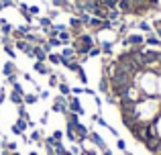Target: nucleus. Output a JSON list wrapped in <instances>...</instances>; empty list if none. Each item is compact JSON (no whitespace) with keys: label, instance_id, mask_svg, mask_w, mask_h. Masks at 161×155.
I'll return each instance as SVG.
<instances>
[{"label":"nucleus","instance_id":"1","mask_svg":"<svg viewBox=\"0 0 161 155\" xmlns=\"http://www.w3.org/2000/svg\"><path fill=\"white\" fill-rule=\"evenodd\" d=\"M157 80H159V74L153 72V69H143L141 74L135 76V86L141 90V94L145 98H153L157 96Z\"/></svg>","mask_w":161,"mask_h":155},{"label":"nucleus","instance_id":"2","mask_svg":"<svg viewBox=\"0 0 161 155\" xmlns=\"http://www.w3.org/2000/svg\"><path fill=\"white\" fill-rule=\"evenodd\" d=\"M94 45H96V39H94L92 33H82V35H78V37L71 39V47H74V51H75V55H78V57L88 55L90 49L94 47Z\"/></svg>","mask_w":161,"mask_h":155},{"label":"nucleus","instance_id":"3","mask_svg":"<svg viewBox=\"0 0 161 155\" xmlns=\"http://www.w3.org/2000/svg\"><path fill=\"white\" fill-rule=\"evenodd\" d=\"M122 47L129 49V47H145V35L143 33H129L120 39Z\"/></svg>","mask_w":161,"mask_h":155},{"label":"nucleus","instance_id":"4","mask_svg":"<svg viewBox=\"0 0 161 155\" xmlns=\"http://www.w3.org/2000/svg\"><path fill=\"white\" fill-rule=\"evenodd\" d=\"M67 110L69 112H75V114H86V110H84V106H82V102H80V98L78 96H67Z\"/></svg>","mask_w":161,"mask_h":155},{"label":"nucleus","instance_id":"5","mask_svg":"<svg viewBox=\"0 0 161 155\" xmlns=\"http://www.w3.org/2000/svg\"><path fill=\"white\" fill-rule=\"evenodd\" d=\"M59 57H61V65H63V68H65L69 61L78 59V55H75V51H74V47H71V45H65V47L59 51Z\"/></svg>","mask_w":161,"mask_h":155},{"label":"nucleus","instance_id":"6","mask_svg":"<svg viewBox=\"0 0 161 155\" xmlns=\"http://www.w3.org/2000/svg\"><path fill=\"white\" fill-rule=\"evenodd\" d=\"M51 110L53 112H59V114H65L67 112V96H55L53 104H51Z\"/></svg>","mask_w":161,"mask_h":155},{"label":"nucleus","instance_id":"7","mask_svg":"<svg viewBox=\"0 0 161 155\" xmlns=\"http://www.w3.org/2000/svg\"><path fill=\"white\" fill-rule=\"evenodd\" d=\"M14 49H16V51H23L27 57H31V59H33V45L29 43V41L16 39V41H14Z\"/></svg>","mask_w":161,"mask_h":155},{"label":"nucleus","instance_id":"8","mask_svg":"<svg viewBox=\"0 0 161 155\" xmlns=\"http://www.w3.org/2000/svg\"><path fill=\"white\" fill-rule=\"evenodd\" d=\"M88 141H90L94 147H98L100 151H104V149H108L106 147V141L100 137V133H96V131H90V135H88Z\"/></svg>","mask_w":161,"mask_h":155},{"label":"nucleus","instance_id":"9","mask_svg":"<svg viewBox=\"0 0 161 155\" xmlns=\"http://www.w3.org/2000/svg\"><path fill=\"white\" fill-rule=\"evenodd\" d=\"M27 129H29L27 120L19 119V120H16V123H14V125H12V127H10V133H12V135H14V137H20V135H25V131H27Z\"/></svg>","mask_w":161,"mask_h":155},{"label":"nucleus","instance_id":"10","mask_svg":"<svg viewBox=\"0 0 161 155\" xmlns=\"http://www.w3.org/2000/svg\"><path fill=\"white\" fill-rule=\"evenodd\" d=\"M33 69H35L37 74H41V76H49V74H53V69L47 65V61H35Z\"/></svg>","mask_w":161,"mask_h":155},{"label":"nucleus","instance_id":"11","mask_svg":"<svg viewBox=\"0 0 161 155\" xmlns=\"http://www.w3.org/2000/svg\"><path fill=\"white\" fill-rule=\"evenodd\" d=\"M12 74H19V68H16V64L10 59V61H6V64H2V76L8 78V76H12Z\"/></svg>","mask_w":161,"mask_h":155},{"label":"nucleus","instance_id":"12","mask_svg":"<svg viewBox=\"0 0 161 155\" xmlns=\"http://www.w3.org/2000/svg\"><path fill=\"white\" fill-rule=\"evenodd\" d=\"M145 47H157L161 49V39L155 33H149V35H145Z\"/></svg>","mask_w":161,"mask_h":155},{"label":"nucleus","instance_id":"13","mask_svg":"<svg viewBox=\"0 0 161 155\" xmlns=\"http://www.w3.org/2000/svg\"><path fill=\"white\" fill-rule=\"evenodd\" d=\"M98 90L102 92V94H108L110 92V80H108V76H100V82H98Z\"/></svg>","mask_w":161,"mask_h":155},{"label":"nucleus","instance_id":"14","mask_svg":"<svg viewBox=\"0 0 161 155\" xmlns=\"http://www.w3.org/2000/svg\"><path fill=\"white\" fill-rule=\"evenodd\" d=\"M23 96H25V92L12 90V92H10V96H8V100H10L12 104H16V106H19V104H25V102H23Z\"/></svg>","mask_w":161,"mask_h":155},{"label":"nucleus","instance_id":"15","mask_svg":"<svg viewBox=\"0 0 161 155\" xmlns=\"http://www.w3.org/2000/svg\"><path fill=\"white\" fill-rule=\"evenodd\" d=\"M57 39L61 41V45L65 47V45H71V39H74V37H71L69 29H67V31H61V33H59V35H57Z\"/></svg>","mask_w":161,"mask_h":155},{"label":"nucleus","instance_id":"16","mask_svg":"<svg viewBox=\"0 0 161 155\" xmlns=\"http://www.w3.org/2000/svg\"><path fill=\"white\" fill-rule=\"evenodd\" d=\"M23 102L27 104V106H31V104H37V102H39V94H37V92L25 94V96H23Z\"/></svg>","mask_w":161,"mask_h":155},{"label":"nucleus","instance_id":"17","mask_svg":"<svg viewBox=\"0 0 161 155\" xmlns=\"http://www.w3.org/2000/svg\"><path fill=\"white\" fill-rule=\"evenodd\" d=\"M57 90H59V94H61V96H71V86L67 82H59L57 84Z\"/></svg>","mask_w":161,"mask_h":155},{"label":"nucleus","instance_id":"18","mask_svg":"<svg viewBox=\"0 0 161 155\" xmlns=\"http://www.w3.org/2000/svg\"><path fill=\"white\" fill-rule=\"evenodd\" d=\"M29 143H43V133L41 131H31V135H29Z\"/></svg>","mask_w":161,"mask_h":155},{"label":"nucleus","instance_id":"19","mask_svg":"<svg viewBox=\"0 0 161 155\" xmlns=\"http://www.w3.org/2000/svg\"><path fill=\"white\" fill-rule=\"evenodd\" d=\"M2 49H4V53H6V55L10 57L12 61H14V57H16V49H14V43H6V45H2Z\"/></svg>","mask_w":161,"mask_h":155},{"label":"nucleus","instance_id":"20","mask_svg":"<svg viewBox=\"0 0 161 155\" xmlns=\"http://www.w3.org/2000/svg\"><path fill=\"white\" fill-rule=\"evenodd\" d=\"M137 27H139V31H143V33H153V27H151V23H147V20H139L137 23Z\"/></svg>","mask_w":161,"mask_h":155},{"label":"nucleus","instance_id":"21","mask_svg":"<svg viewBox=\"0 0 161 155\" xmlns=\"http://www.w3.org/2000/svg\"><path fill=\"white\" fill-rule=\"evenodd\" d=\"M47 64L61 65V57H59V53H47Z\"/></svg>","mask_w":161,"mask_h":155},{"label":"nucleus","instance_id":"22","mask_svg":"<svg viewBox=\"0 0 161 155\" xmlns=\"http://www.w3.org/2000/svg\"><path fill=\"white\" fill-rule=\"evenodd\" d=\"M19 119H23V120H31V116H29V112H27V104H19Z\"/></svg>","mask_w":161,"mask_h":155},{"label":"nucleus","instance_id":"23","mask_svg":"<svg viewBox=\"0 0 161 155\" xmlns=\"http://www.w3.org/2000/svg\"><path fill=\"white\" fill-rule=\"evenodd\" d=\"M151 127H153V131H155V135H157V137H159V139H161V112H159V116H157V119H155V120H153V123H151Z\"/></svg>","mask_w":161,"mask_h":155},{"label":"nucleus","instance_id":"24","mask_svg":"<svg viewBox=\"0 0 161 155\" xmlns=\"http://www.w3.org/2000/svg\"><path fill=\"white\" fill-rule=\"evenodd\" d=\"M47 84H49V88H57V84H59V76H57V74H49V76H47Z\"/></svg>","mask_w":161,"mask_h":155},{"label":"nucleus","instance_id":"25","mask_svg":"<svg viewBox=\"0 0 161 155\" xmlns=\"http://www.w3.org/2000/svg\"><path fill=\"white\" fill-rule=\"evenodd\" d=\"M39 27L41 29H49V27H53V20L49 19V16H41L39 19Z\"/></svg>","mask_w":161,"mask_h":155},{"label":"nucleus","instance_id":"26","mask_svg":"<svg viewBox=\"0 0 161 155\" xmlns=\"http://www.w3.org/2000/svg\"><path fill=\"white\" fill-rule=\"evenodd\" d=\"M80 68H82V64H80V61L78 59H74V61H69V64H67L65 65V69H67V72H78V69Z\"/></svg>","mask_w":161,"mask_h":155},{"label":"nucleus","instance_id":"27","mask_svg":"<svg viewBox=\"0 0 161 155\" xmlns=\"http://www.w3.org/2000/svg\"><path fill=\"white\" fill-rule=\"evenodd\" d=\"M92 120H94L96 125H100V127H104V129H108V127H110V125H108V123H106V120H104L100 114H92Z\"/></svg>","mask_w":161,"mask_h":155},{"label":"nucleus","instance_id":"28","mask_svg":"<svg viewBox=\"0 0 161 155\" xmlns=\"http://www.w3.org/2000/svg\"><path fill=\"white\" fill-rule=\"evenodd\" d=\"M102 55V49H100V45H94V47L90 49V53H88V57H100Z\"/></svg>","mask_w":161,"mask_h":155},{"label":"nucleus","instance_id":"29","mask_svg":"<svg viewBox=\"0 0 161 155\" xmlns=\"http://www.w3.org/2000/svg\"><path fill=\"white\" fill-rule=\"evenodd\" d=\"M75 74H78V80L84 84V86H86V84H88V76H86V72H84V68H80Z\"/></svg>","mask_w":161,"mask_h":155},{"label":"nucleus","instance_id":"30","mask_svg":"<svg viewBox=\"0 0 161 155\" xmlns=\"http://www.w3.org/2000/svg\"><path fill=\"white\" fill-rule=\"evenodd\" d=\"M47 43H49V47H61V41L57 39V37H51V39H47Z\"/></svg>","mask_w":161,"mask_h":155},{"label":"nucleus","instance_id":"31","mask_svg":"<svg viewBox=\"0 0 161 155\" xmlns=\"http://www.w3.org/2000/svg\"><path fill=\"white\" fill-rule=\"evenodd\" d=\"M51 137H53L55 141H63V137H65V133H63V131H53V133H51Z\"/></svg>","mask_w":161,"mask_h":155},{"label":"nucleus","instance_id":"32","mask_svg":"<svg viewBox=\"0 0 161 155\" xmlns=\"http://www.w3.org/2000/svg\"><path fill=\"white\" fill-rule=\"evenodd\" d=\"M69 151L74 153V155H80V153H82V145H80V143H74V145H71V149H69Z\"/></svg>","mask_w":161,"mask_h":155},{"label":"nucleus","instance_id":"33","mask_svg":"<svg viewBox=\"0 0 161 155\" xmlns=\"http://www.w3.org/2000/svg\"><path fill=\"white\" fill-rule=\"evenodd\" d=\"M16 80H19V74H12V76L6 78V84H10V86H12V84H16Z\"/></svg>","mask_w":161,"mask_h":155},{"label":"nucleus","instance_id":"34","mask_svg":"<svg viewBox=\"0 0 161 155\" xmlns=\"http://www.w3.org/2000/svg\"><path fill=\"white\" fill-rule=\"evenodd\" d=\"M116 147L120 149V151H126V143L122 139H116Z\"/></svg>","mask_w":161,"mask_h":155},{"label":"nucleus","instance_id":"35","mask_svg":"<svg viewBox=\"0 0 161 155\" xmlns=\"http://www.w3.org/2000/svg\"><path fill=\"white\" fill-rule=\"evenodd\" d=\"M2 6L10 8V6H16V2H14V0H2Z\"/></svg>","mask_w":161,"mask_h":155},{"label":"nucleus","instance_id":"36","mask_svg":"<svg viewBox=\"0 0 161 155\" xmlns=\"http://www.w3.org/2000/svg\"><path fill=\"white\" fill-rule=\"evenodd\" d=\"M47 98H49V92L47 90H41L39 92V100H47Z\"/></svg>","mask_w":161,"mask_h":155},{"label":"nucleus","instance_id":"37","mask_svg":"<svg viewBox=\"0 0 161 155\" xmlns=\"http://www.w3.org/2000/svg\"><path fill=\"white\" fill-rule=\"evenodd\" d=\"M57 14H59V10H51V8H49V19H51V20H55V19H57Z\"/></svg>","mask_w":161,"mask_h":155},{"label":"nucleus","instance_id":"38","mask_svg":"<svg viewBox=\"0 0 161 155\" xmlns=\"http://www.w3.org/2000/svg\"><path fill=\"white\" fill-rule=\"evenodd\" d=\"M71 94H74V96H80V94H84V88H71Z\"/></svg>","mask_w":161,"mask_h":155},{"label":"nucleus","instance_id":"39","mask_svg":"<svg viewBox=\"0 0 161 155\" xmlns=\"http://www.w3.org/2000/svg\"><path fill=\"white\" fill-rule=\"evenodd\" d=\"M157 98L161 100V74H159V80H157Z\"/></svg>","mask_w":161,"mask_h":155},{"label":"nucleus","instance_id":"40","mask_svg":"<svg viewBox=\"0 0 161 155\" xmlns=\"http://www.w3.org/2000/svg\"><path fill=\"white\" fill-rule=\"evenodd\" d=\"M29 12H31L33 16H35V14H39V6H29Z\"/></svg>","mask_w":161,"mask_h":155},{"label":"nucleus","instance_id":"41","mask_svg":"<svg viewBox=\"0 0 161 155\" xmlns=\"http://www.w3.org/2000/svg\"><path fill=\"white\" fill-rule=\"evenodd\" d=\"M84 94H88V96H96V92L92 90V88H86V86H84Z\"/></svg>","mask_w":161,"mask_h":155},{"label":"nucleus","instance_id":"42","mask_svg":"<svg viewBox=\"0 0 161 155\" xmlns=\"http://www.w3.org/2000/svg\"><path fill=\"white\" fill-rule=\"evenodd\" d=\"M47 119H49V112H43V116H41V125H47Z\"/></svg>","mask_w":161,"mask_h":155},{"label":"nucleus","instance_id":"43","mask_svg":"<svg viewBox=\"0 0 161 155\" xmlns=\"http://www.w3.org/2000/svg\"><path fill=\"white\" fill-rule=\"evenodd\" d=\"M4 100H6V94H4V90L0 88V104H4Z\"/></svg>","mask_w":161,"mask_h":155},{"label":"nucleus","instance_id":"44","mask_svg":"<svg viewBox=\"0 0 161 155\" xmlns=\"http://www.w3.org/2000/svg\"><path fill=\"white\" fill-rule=\"evenodd\" d=\"M23 78L27 80V82H33V76H31V74H23ZM33 84H35V82H33Z\"/></svg>","mask_w":161,"mask_h":155},{"label":"nucleus","instance_id":"45","mask_svg":"<svg viewBox=\"0 0 161 155\" xmlns=\"http://www.w3.org/2000/svg\"><path fill=\"white\" fill-rule=\"evenodd\" d=\"M0 155H12V151H6V149H2V151H0Z\"/></svg>","mask_w":161,"mask_h":155},{"label":"nucleus","instance_id":"46","mask_svg":"<svg viewBox=\"0 0 161 155\" xmlns=\"http://www.w3.org/2000/svg\"><path fill=\"white\" fill-rule=\"evenodd\" d=\"M29 155H39V153H37V151H31V153H29Z\"/></svg>","mask_w":161,"mask_h":155},{"label":"nucleus","instance_id":"47","mask_svg":"<svg viewBox=\"0 0 161 155\" xmlns=\"http://www.w3.org/2000/svg\"><path fill=\"white\" fill-rule=\"evenodd\" d=\"M2 8H4V6H2V0H0V10H2Z\"/></svg>","mask_w":161,"mask_h":155},{"label":"nucleus","instance_id":"48","mask_svg":"<svg viewBox=\"0 0 161 155\" xmlns=\"http://www.w3.org/2000/svg\"><path fill=\"white\" fill-rule=\"evenodd\" d=\"M0 45H2V35H0Z\"/></svg>","mask_w":161,"mask_h":155},{"label":"nucleus","instance_id":"49","mask_svg":"<svg viewBox=\"0 0 161 155\" xmlns=\"http://www.w3.org/2000/svg\"><path fill=\"white\" fill-rule=\"evenodd\" d=\"M125 155H129V153H125Z\"/></svg>","mask_w":161,"mask_h":155}]
</instances>
